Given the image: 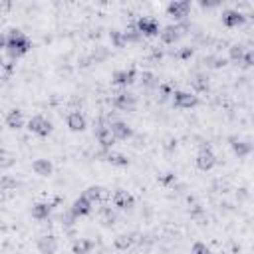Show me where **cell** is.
<instances>
[{
    "label": "cell",
    "instance_id": "36",
    "mask_svg": "<svg viewBox=\"0 0 254 254\" xmlns=\"http://www.w3.org/2000/svg\"><path fill=\"white\" fill-rule=\"evenodd\" d=\"M191 254H211V250L205 242H195L193 248H191Z\"/></svg>",
    "mask_w": 254,
    "mask_h": 254
},
{
    "label": "cell",
    "instance_id": "29",
    "mask_svg": "<svg viewBox=\"0 0 254 254\" xmlns=\"http://www.w3.org/2000/svg\"><path fill=\"white\" fill-rule=\"evenodd\" d=\"M109 58V50L105 46H95V50L89 54V62L91 64H101Z\"/></svg>",
    "mask_w": 254,
    "mask_h": 254
},
{
    "label": "cell",
    "instance_id": "39",
    "mask_svg": "<svg viewBox=\"0 0 254 254\" xmlns=\"http://www.w3.org/2000/svg\"><path fill=\"white\" fill-rule=\"evenodd\" d=\"M177 56L185 60V58H189V56H193V48H189V46H187V48H183V50H181V52H179Z\"/></svg>",
    "mask_w": 254,
    "mask_h": 254
},
{
    "label": "cell",
    "instance_id": "33",
    "mask_svg": "<svg viewBox=\"0 0 254 254\" xmlns=\"http://www.w3.org/2000/svg\"><path fill=\"white\" fill-rule=\"evenodd\" d=\"M115 220H117V214H115L109 207H103V209H101V222H103L105 226H111V224H115Z\"/></svg>",
    "mask_w": 254,
    "mask_h": 254
},
{
    "label": "cell",
    "instance_id": "5",
    "mask_svg": "<svg viewBox=\"0 0 254 254\" xmlns=\"http://www.w3.org/2000/svg\"><path fill=\"white\" fill-rule=\"evenodd\" d=\"M109 131L115 141H127L133 137V127L127 125L125 121H111L109 123Z\"/></svg>",
    "mask_w": 254,
    "mask_h": 254
},
{
    "label": "cell",
    "instance_id": "16",
    "mask_svg": "<svg viewBox=\"0 0 254 254\" xmlns=\"http://www.w3.org/2000/svg\"><path fill=\"white\" fill-rule=\"evenodd\" d=\"M40 254H56L58 252V238L54 234H44L36 242Z\"/></svg>",
    "mask_w": 254,
    "mask_h": 254
},
{
    "label": "cell",
    "instance_id": "22",
    "mask_svg": "<svg viewBox=\"0 0 254 254\" xmlns=\"http://www.w3.org/2000/svg\"><path fill=\"white\" fill-rule=\"evenodd\" d=\"M6 125L10 129H22L24 127V115L20 109H10L6 115Z\"/></svg>",
    "mask_w": 254,
    "mask_h": 254
},
{
    "label": "cell",
    "instance_id": "6",
    "mask_svg": "<svg viewBox=\"0 0 254 254\" xmlns=\"http://www.w3.org/2000/svg\"><path fill=\"white\" fill-rule=\"evenodd\" d=\"M195 163H197V167H199L201 171H211V169L216 165V157H214V153H212L211 147L203 145V147L199 149V153H197Z\"/></svg>",
    "mask_w": 254,
    "mask_h": 254
},
{
    "label": "cell",
    "instance_id": "23",
    "mask_svg": "<svg viewBox=\"0 0 254 254\" xmlns=\"http://www.w3.org/2000/svg\"><path fill=\"white\" fill-rule=\"evenodd\" d=\"M93 246H95L93 240L80 238V240H76V242L72 244V252H74V254H89V252L93 250Z\"/></svg>",
    "mask_w": 254,
    "mask_h": 254
},
{
    "label": "cell",
    "instance_id": "38",
    "mask_svg": "<svg viewBox=\"0 0 254 254\" xmlns=\"http://www.w3.org/2000/svg\"><path fill=\"white\" fill-rule=\"evenodd\" d=\"M175 181H177V177L173 173H163L159 177V183H163V185H169V183H175Z\"/></svg>",
    "mask_w": 254,
    "mask_h": 254
},
{
    "label": "cell",
    "instance_id": "14",
    "mask_svg": "<svg viewBox=\"0 0 254 254\" xmlns=\"http://www.w3.org/2000/svg\"><path fill=\"white\" fill-rule=\"evenodd\" d=\"M113 205H115V209H119V211H129V209H133L135 207V199H133V195H129L127 191H115V195H113Z\"/></svg>",
    "mask_w": 254,
    "mask_h": 254
},
{
    "label": "cell",
    "instance_id": "25",
    "mask_svg": "<svg viewBox=\"0 0 254 254\" xmlns=\"http://www.w3.org/2000/svg\"><path fill=\"white\" fill-rule=\"evenodd\" d=\"M191 85H193V89L199 91V93L207 91V89H209V76H207V74H195V76L191 78Z\"/></svg>",
    "mask_w": 254,
    "mask_h": 254
},
{
    "label": "cell",
    "instance_id": "10",
    "mask_svg": "<svg viewBox=\"0 0 254 254\" xmlns=\"http://www.w3.org/2000/svg\"><path fill=\"white\" fill-rule=\"evenodd\" d=\"M173 105L179 109H191V107L199 105V97L189 93V91H175L173 93Z\"/></svg>",
    "mask_w": 254,
    "mask_h": 254
},
{
    "label": "cell",
    "instance_id": "17",
    "mask_svg": "<svg viewBox=\"0 0 254 254\" xmlns=\"http://www.w3.org/2000/svg\"><path fill=\"white\" fill-rule=\"evenodd\" d=\"M66 123H68V127H70V131H76V133L84 131L85 127H87V121H85V117H84L80 111H72V113H68Z\"/></svg>",
    "mask_w": 254,
    "mask_h": 254
},
{
    "label": "cell",
    "instance_id": "11",
    "mask_svg": "<svg viewBox=\"0 0 254 254\" xmlns=\"http://www.w3.org/2000/svg\"><path fill=\"white\" fill-rule=\"evenodd\" d=\"M84 197H85L91 205H93V203L103 205V203H107V199H109V191H107L105 187H101V185H91V187L85 189Z\"/></svg>",
    "mask_w": 254,
    "mask_h": 254
},
{
    "label": "cell",
    "instance_id": "24",
    "mask_svg": "<svg viewBox=\"0 0 254 254\" xmlns=\"http://www.w3.org/2000/svg\"><path fill=\"white\" fill-rule=\"evenodd\" d=\"M105 161L113 167H127L129 165V159H127L123 153H115V151H107L105 153Z\"/></svg>",
    "mask_w": 254,
    "mask_h": 254
},
{
    "label": "cell",
    "instance_id": "26",
    "mask_svg": "<svg viewBox=\"0 0 254 254\" xmlns=\"http://www.w3.org/2000/svg\"><path fill=\"white\" fill-rule=\"evenodd\" d=\"M123 40H125V44H137V42L143 40V36L139 34V30L135 28V24H131V26H127V28H125Z\"/></svg>",
    "mask_w": 254,
    "mask_h": 254
},
{
    "label": "cell",
    "instance_id": "8",
    "mask_svg": "<svg viewBox=\"0 0 254 254\" xmlns=\"http://www.w3.org/2000/svg\"><path fill=\"white\" fill-rule=\"evenodd\" d=\"M228 145L232 147L236 157H248L252 153V141L250 139H242L238 135H230L228 137Z\"/></svg>",
    "mask_w": 254,
    "mask_h": 254
},
{
    "label": "cell",
    "instance_id": "35",
    "mask_svg": "<svg viewBox=\"0 0 254 254\" xmlns=\"http://www.w3.org/2000/svg\"><path fill=\"white\" fill-rule=\"evenodd\" d=\"M238 64H240V66H242L244 70L252 68V66H254V58H252V52H250V50H246V54L242 56V60H240Z\"/></svg>",
    "mask_w": 254,
    "mask_h": 254
},
{
    "label": "cell",
    "instance_id": "37",
    "mask_svg": "<svg viewBox=\"0 0 254 254\" xmlns=\"http://www.w3.org/2000/svg\"><path fill=\"white\" fill-rule=\"evenodd\" d=\"M76 220H78V218L72 214V211H68L66 214H62V224H66V226H74Z\"/></svg>",
    "mask_w": 254,
    "mask_h": 254
},
{
    "label": "cell",
    "instance_id": "9",
    "mask_svg": "<svg viewBox=\"0 0 254 254\" xmlns=\"http://www.w3.org/2000/svg\"><path fill=\"white\" fill-rule=\"evenodd\" d=\"M113 105H115L119 111H135V107H137V97H135L133 93H129V91H121V93L115 95Z\"/></svg>",
    "mask_w": 254,
    "mask_h": 254
},
{
    "label": "cell",
    "instance_id": "15",
    "mask_svg": "<svg viewBox=\"0 0 254 254\" xmlns=\"http://www.w3.org/2000/svg\"><path fill=\"white\" fill-rule=\"evenodd\" d=\"M135 78H137V72H135L133 68H129V70H117V72H113V76H111L113 84H115V85H123V87L131 85V84L135 82Z\"/></svg>",
    "mask_w": 254,
    "mask_h": 254
},
{
    "label": "cell",
    "instance_id": "41",
    "mask_svg": "<svg viewBox=\"0 0 254 254\" xmlns=\"http://www.w3.org/2000/svg\"><path fill=\"white\" fill-rule=\"evenodd\" d=\"M0 50H6V36L0 32Z\"/></svg>",
    "mask_w": 254,
    "mask_h": 254
},
{
    "label": "cell",
    "instance_id": "19",
    "mask_svg": "<svg viewBox=\"0 0 254 254\" xmlns=\"http://www.w3.org/2000/svg\"><path fill=\"white\" fill-rule=\"evenodd\" d=\"M133 242H135V234H131V232H125V234H119V236L113 238V246L121 252L129 250L133 246Z\"/></svg>",
    "mask_w": 254,
    "mask_h": 254
},
{
    "label": "cell",
    "instance_id": "21",
    "mask_svg": "<svg viewBox=\"0 0 254 254\" xmlns=\"http://www.w3.org/2000/svg\"><path fill=\"white\" fill-rule=\"evenodd\" d=\"M52 209H54L52 203H36V205L32 207V218H36V220H46V218L52 214Z\"/></svg>",
    "mask_w": 254,
    "mask_h": 254
},
{
    "label": "cell",
    "instance_id": "20",
    "mask_svg": "<svg viewBox=\"0 0 254 254\" xmlns=\"http://www.w3.org/2000/svg\"><path fill=\"white\" fill-rule=\"evenodd\" d=\"M32 171L38 175V177H50L54 173V165L48 161V159H36L32 163Z\"/></svg>",
    "mask_w": 254,
    "mask_h": 254
},
{
    "label": "cell",
    "instance_id": "1",
    "mask_svg": "<svg viewBox=\"0 0 254 254\" xmlns=\"http://www.w3.org/2000/svg\"><path fill=\"white\" fill-rule=\"evenodd\" d=\"M30 48H32V44H30L28 36H26V34H22L20 30L12 28V30H10V34L6 36V54L10 56V60H18V58H22L24 54H28V52H30Z\"/></svg>",
    "mask_w": 254,
    "mask_h": 254
},
{
    "label": "cell",
    "instance_id": "7",
    "mask_svg": "<svg viewBox=\"0 0 254 254\" xmlns=\"http://www.w3.org/2000/svg\"><path fill=\"white\" fill-rule=\"evenodd\" d=\"M135 28L139 30L141 36H147V38H153V36L159 34V22L155 18H151V16H141L137 20Z\"/></svg>",
    "mask_w": 254,
    "mask_h": 254
},
{
    "label": "cell",
    "instance_id": "31",
    "mask_svg": "<svg viewBox=\"0 0 254 254\" xmlns=\"http://www.w3.org/2000/svg\"><path fill=\"white\" fill-rule=\"evenodd\" d=\"M141 84H143V87L153 89V87H159V78L155 74H151V72H143L141 74Z\"/></svg>",
    "mask_w": 254,
    "mask_h": 254
},
{
    "label": "cell",
    "instance_id": "4",
    "mask_svg": "<svg viewBox=\"0 0 254 254\" xmlns=\"http://www.w3.org/2000/svg\"><path fill=\"white\" fill-rule=\"evenodd\" d=\"M191 12V2L189 0H173L167 6V16H171L177 22H183Z\"/></svg>",
    "mask_w": 254,
    "mask_h": 254
},
{
    "label": "cell",
    "instance_id": "3",
    "mask_svg": "<svg viewBox=\"0 0 254 254\" xmlns=\"http://www.w3.org/2000/svg\"><path fill=\"white\" fill-rule=\"evenodd\" d=\"M28 131L34 135H40V137H48L52 133V123L44 115H34L28 121Z\"/></svg>",
    "mask_w": 254,
    "mask_h": 254
},
{
    "label": "cell",
    "instance_id": "2",
    "mask_svg": "<svg viewBox=\"0 0 254 254\" xmlns=\"http://www.w3.org/2000/svg\"><path fill=\"white\" fill-rule=\"evenodd\" d=\"M189 30H191V24H187V22H177V24H171V26L163 28V30L159 32V36H161V42H163V44H175V42H179L181 36H185Z\"/></svg>",
    "mask_w": 254,
    "mask_h": 254
},
{
    "label": "cell",
    "instance_id": "32",
    "mask_svg": "<svg viewBox=\"0 0 254 254\" xmlns=\"http://www.w3.org/2000/svg\"><path fill=\"white\" fill-rule=\"evenodd\" d=\"M18 187V181L10 175H0V191H14Z\"/></svg>",
    "mask_w": 254,
    "mask_h": 254
},
{
    "label": "cell",
    "instance_id": "34",
    "mask_svg": "<svg viewBox=\"0 0 254 254\" xmlns=\"http://www.w3.org/2000/svg\"><path fill=\"white\" fill-rule=\"evenodd\" d=\"M109 40H111V44H113L115 48H123V46H125L123 32H119V30H111V32H109Z\"/></svg>",
    "mask_w": 254,
    "mask_h": 254
},
{
    "label": "cell",
    "instance_id": "27",
    "mask_svg": "<svg viewBox=\"0 0 254 254\" xmlns=\"http://www.w3.org/2000/svg\"><path fill=\"white\" fill-rule=\"evenodd\" d=\"M246 46L244 44H230L228 46V58H230V62H234V64H238L240 60H242V56L246 54Z\"/></svg>",
    "mask_w": 254,
    "mask_h": 254
},
{
    "label": "cell",
    "instance_id": "12",
    "mask_svg": "<svg viewBox=\"0 0 254 254\" xmlns=\"http://www.w3.org/2000/svg\"><path fill=\"white\" fill-rule=\"evenodd\" d=\"M95 139L101 145V149H105V151H109L115 143V139L109 131V125H103V123H97V127H95Z\"/></svg>",
    "mask_w": 254,
    "mask_h": 254
},
{
    "label": "cell",
    "instance_id": "28",
    "mask_svg": "<svg viewBox=\"0 0 254 254\" xmlns=\"http://www.w3.org/2000/svg\"><path fill=\"white\" fill-rule=\"evenodd\" d=\"M203 62H205L207 68H212V70H220V68L226 66V58H222L220 54H209Z\"/></svg>",
    "mask_w": 254,
    "mask_h": 254
},
{
    "label": "cell",
    "instance_id": "30",
    "mask_svg": "<svg viewBox=\"0 0 254 254\" xmlns=\"http://www.w3.org/2000/svg\"><path fill=\"white\" fill-rule=\"evenodd\" d=\"M14 163H16L14 153L0 147V169H10V167H14Z\"/></svg>",
    "mask_w": 254,
    "mask_h": 254
},
{
    "label": "cell",
    "instance_id": "13",
    "mask_svg": "<svg viewBox=\"0 0 254 254\" xmlns=\"http://www.w3.org/2000/svg\"><path fill=\"white\" fill-rule=\"evenodd\" d=\"M244 22H246V14H242L240 10H232V8L222 10V24L226 28H238Z\"/></svg>",
    "mask_w": 254,
    "mask_h": 254
},
{
    "label": "cell",
    "instance_id": "40",
    "mask_svg": "<svg viewBox=\"0 0 254 254\" xmlns=\"http://www.w3.org/2000/svg\"><path fill=\"white\" fill-rule=\"evenodd\" d=\"M220 6V2H205V0H201V8H216Z\"/></svg>",
    "mask_w": 254,
    "mask_h": 254
},
{
    "label": "cell",
    "instance_id": "18",
    "mask_svg": "<svg viewBox=\"0 0 254 254\" xmlns=\"http://www.w3.org/2000/svg\"><path fill=\"white\" fill-rule=\"evenodd\" d=\"M72 214L76 216V218H80V216H87L89 212H91V203L82 195V197H78L74 203H72Z\"/></svg>",
    "mask_w": 254,
    "mask_h": 254
}]
</instances>
